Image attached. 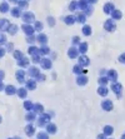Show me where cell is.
<instances>
[{"mask_svg": "<svg viewBox=\"0 0 125 139\" xmlns=\"http://www.w3.org/2000/svg\"><path fill=\"white\" fill-rule=\"evenodd\" d=\"M50 114H46V113H43L41 115L39 116V119H38V125L39 127H45L46 124H49L50 123Z\"/></svg>", "mask_w": 125, "mask_h": 139, "instance_id": "6da1fadb", "label": "cell"}, {"mask_svg": "<svg viewBox=\"0 0 125 139\" xmlns=\"http://www.w3.org/2000/svg\"><path fill=\"white\" fill-rule=\"evenodd\" d=\"M21 18H23V21L25 24H31L35 21V15L31 12H25L24 14H21Z\"/></svg>", "mask_w": 125, "mask_h": 139, "instance_id": "7a4b0ae2", "label": "cell"}, {"mask_svg": "<svg viewBox=\"0 0 125 139\" xmlns=\"http://www.w3.org/2000/svg\"><path fill=\"white\" fill-rule=\"evenodd\" d=\"M21 30L26 34V36H28V35H34V33H35L34 26H33L31 24H25L24 23L23 25H21Z\"/></svg>", "mask_w": 125, "mask_h": 139, "instance_id": "3957f363", "label": "cell"}, {"mask_svg": "<svg viewBox=\"0 0 125 139\" xmlns=\"http://www.w3.org/2000/svg\"><path fill=\"white\" fill-rule=\"evenodd\" d=\"M78 60H79V65H81L83 68H84V66H88V65L90 64V60H89V58L86 57L85 54H81L80 57H78Z\"/></svg>", "mask_w": 125, "mask_h": 139, "instance_id": "277c9868", "label": "cell"}, {"mask_svg": "<svg viewBox=\"0 0 125 139\" xmlns=\"http://www.w3.org/2000/svg\"><path fill=\"white\" fill-rule=\"evenodd\" d=\"M40 65H41V68L44 70H48V69H51V65H53V63H51L50 59L48 58H44L40 60Z\"/></svg>", "mask_w": 125, "mask_h": 139, "instance_id": "5b68a950", "label": "cell"}, {"mask_svg": "<svg viewBox=\"0 0 125 139\" xmlns=\"http://www.w3.org/2000/svg\"><path fill=\"white\" fill-rule=\"evenodd\" d=\"M68 57L70 59H76L79 57V50H78L75 46H71V48L68 50Z\"/></svg>", "mask_w": 125, "mask_h": 139, "instance_id": "8992f818", "label": "cell"}, {"mask_svg": "<svg viewBox=\"0 0 125 139\" xmlns=\"http://www.w3.org/2000/svg\"><path fill=\"white\" fill-rule=\"evenodd\" d=\"M73 73H74V74H76V75H81V74H84V75H85L86 73H88V70L84 69L81 65H79V64H78V65H75L74 68H73Z\"/></svg>", "mask_w": 125, "mask_h": 139, "instance_id": "52a82bcc", "label": "cell"}, {"mask_svg": "<svg viewBox=\"0 0 125 139\" xmlns=\"http://www.w3.org/2000/svg\"><path fill=\"white\" fill-rule=\"evenodd\" d=\"M104 29L108 30V31H114V30H115V23H114L111 19L106 20V21L104 23Z\"/></svg>", "mask_w": 125, "mask_h": 139, "instance_id": "ba28073f", "label": "cell"}, {"mask_svg": "<svg viewBox=\"0 0 125 139\" xmlns=\"http://www.w3.org/2000/svg\"><path fill=\"white\" fill-rule=\"evenodd\" d=\"M88 76H85L84 74H81V75H78V78H76V84L78 85H80V87H83V85H86L88 84Z\"/></svg>", "mask_w": 125, "mask_h": 139, "instance_id": "9c48e42d", "label": "cell"}, {"mask_svg": "<svg viewBox=\"0 0 125 139\" xmlns=\"http://www.w3.org/2000/svg\"><path fill=\"white\" fill-rule=\"evenodd\" d=\"M28 74H29V76H30L31 79H33V78L35 79V78H36V76H38V75L40 74V70L38 69L36 66H30V68H29Z\"/></svg>", "mask_w": 125, "mask_h": 139, "instance_id": "30bf717a", "label": "cell"}, {"mask_svg": "<svg viewBox=\"0 0 125 139\" xmlns=\"http://www.w3.org/2000/svg\"><path fill=\"white\" fill-rule=\"evenodd\" d=\"M56 125L54 124V123H49V124H46L45 125V130H46V133L48 134H55L56 133Z\"/></svg>", "mask_w": 125, "mask_h": 139, "instance_id": "8fae6325", "label": "cell"}, {"mask_svg": "<svg viewBox=\"0 0 125 139\" xmlns=\"http://www.w3.org/2000/svg\"><path fill=\"white\" fill-rule=\"evenodd\" d=\"M15 75H16V80L19 81V83H20V84H23L24 81H25V75H26V73H25V71H24V70H18L16 71V74H15Z\"/></svg>", "mask_w": 125, "mask_h": 139, "instance_id": "7c38bea8", "label": "cell"}, {"mask_svg": "<svg viewBox=\"0 0 125 139\" xmlns=\"http://www.w3.org/2000/svg\"><path fill=\"white\" fill-rule=\"evenodd\" d=\"M25 84H26V89H28V90H35V89H36V80H35V79L25 80Z\"/></svg>", "mask_w": 125, "mask_h": 139, "instance_id": "4fadbf2b", "label": "cell"}, {"mask_svg": "<svg viewBox=\"0 0 125 139\" xmlns=\"http://www.w3.org/2000/svg\"><path fill=\"white\" fill-rule=\"evenodd\" d=\"M9 26H10V23H9L8 19H1L0 20V30L1 31H8Z\"/></svg>", "mask_w": 125, "mask_h": 139, "instance_id": "5bb4252c", "label": "cell"}, {"mask_svg": "<svg viewBox=\"0 0 125 139\" xmlns=\"http://www.w3.org/2000/svg\"><path fill=\"white\" fill-rule=\"evenodd\" d=\"M121 89H123V87H121V84H120V83L114 81L113 84H111V90H113L114 93H116L119 97H120V93H121Z\"/></svg>", "mask_w": 125, "mask_h": 139, "instance_id": "9a60e30c", "label": "cell"}, {"mask_svg": "<svg viewBox=\"0 0 125 139\" xmlns=\"http://www.w3.org/2000/svg\"><path fill=\"white\" fill-rule=\"evenodd\" d=\"M36 41H39L41 45H46L48 44V36L43 33H39V35L36 36Z\"/></svg>", "mask_w": 125, "mask_h": 139, "instance_id": "2e32d148", "label": "cell"}, {"mask_svg": "<svg viewBox=\"0 0 125 139\" xmlns=\"http://www.w3.org/2000/svg\"><path fill=\"white\" fill-rule=\"evenodd\" d=\"M78 8H79L80 10H84V12H86L90 6H89V3L86 1V0H79L78 1Z\"/></svg>", "mask_w": 125, "mask_h": 139, "instance_id": "e0dca14e", "label": "cell"}, {"mask_svg": "<svg viewBox=\"0 0 125 139\" xmlns=\"http://www.w3.org/2000/svg\"><path fill=\"white\" fill-rule=\"evenodd\" d=\"M101 108L104 110H106V112H110L113 109V102L111 100H104L101 103Z\"/></svg>", "mask_w": 125, "mask_h": 139, "instance_id": "ac0fdd59", "label": "cell"}, {"mask_svg": "<svg viewBox=\"0 0 125 139\" xmlns=\"http://www.w3.org/2000/svg\"><path fill=\"white\" fill-rule=\"evenodd\" d=\"M16 94L20 99H25L28 97V89H26V88H20V89L16 90Z\"/></svg>", "mask_w": 125, "mask_h": 139, "instance_id": "d6986e66", "label": "cell"}, {"mask_svg": "<svg viewBox=\"0 0 125 139\" xmlns=\"http://www.w3.org/2000/svg\"><path fill=\"white\" fill-rule=\"evenodd\" d=\"M29 64H30V60H29L28 58H25V57H23L20 60H18V65H19L20 68H28Z\"/></svg>", "mask_w": 125, "mask_h": 139, "instance_id": "ffe728a7", "label": "cell"}, {"mask_svg": "<svg viewBox=\"0 0 125 139\" xmlns=\"http://www.w3.org/2000/svg\"><path fill=\"white\" fill-rule=\"evenodd\" d=\"M5 93L8 94V95H14V94H16V88L14 87V85H12V84H9V85H6L5 87Z\"/></svg>", "mask_w": 125, "mask_h": 139, "instance_id": "44dd1931", "label": "cell"}, {"mask_svg": "<svg viewBox=\"0 0 125 139\" xmlns=\"http://www.w3.org/2000/svg\"><path fill=\"white\" fill-rule=\"evenodd\" d=\"M33 112L35 114H43L44 113V107L40 104V103H35L34 107H33Z\"/></svg>", "mask_w": 125, "mask_h": 139, "instance_id": "7402d4cb", "label": "cell"}, {"mask_svg": "<svg viewBox=\"0 0 125 139\" xmlns=\"http://www.w3.org/2000/svg\"><path fill=\"white\" fill-rule=\"evenodd\" d=\"M25 133H26L28 137H33L35 133V127L33 124H28V125L25 127Z\"/></svg>", "mask_w": 125, "mask_h": 139, "instance_id": "603a6c76", "label": "cell"}, {"mask_svg": "<svg viewBox=\"0 0 125 139\" xmlns=\"http://www.w3.org/2000/svg\"><path fill=\"white\" fill-rule=\"evenodd\" d=\"M75 21H76V18L74 15H68V16L64 18V23L66 25H74Z\"/></svg>", "mask_w": 125, "mask_h": 139, "instance_id": "cb8c5ba5", "label": "cell"}, {"mask_svg": "<svg viewBox=\"0 0 125 139\" xmlns=\"http://www.w3.org/2000/svg\"><path fill=\"white\" fill-rule=\"evenodd\" d=\"M24 109L26 110V112H33V107H34V103L31 102V100H25L24 102Z\"/></svg>", "mask_w": 125, "mask_h": 139, "instance_id": "d4e9b609", "label": "cell"}, {"mask_svg": "<svg viewBox=\"0 0 125 139\" xmlns=\"http://www.w3.org/2000/svg\"><path fill=\"white\" fill-rule=\"evenodd\" d=\"M35 118H36V114H35L34 112H28L26 115H25V120L29 123H33L35 120Z\"/></svg>", "mask_w": 125, "mask_h": 139, "instance_id": "484cf974", "label": "cell"}, {"mask_svg": "<svg viewBox=\"0 0 125 139\" xmlns=\"http://www.w3.org/2000/svg\"><path fill=\"white\" fill-rule=\"evenodd\" d=\"M108 79L111 81H116L118 80V73L115 70H109L108 71Z\"/></svg>", "mask_w": 125, "mask_h": 139, "instance_id": "4316f807", "label": "cell"}, {"mask_svg": "<svg viewBox=\"0 0 125 139\" xmlns=\"http://www.w3.org/2000/svg\"><path fill=\"white\" fill-rule=\"evenodd\" d=\"M113 10H114V4L106 3V4L104 5V13H105V14H111Z\"/></svg>", "mask_w": 125, "mask_h": 139, "instance_id": "83f0119b", "label": "cell"}, {"mask_svg": "<svg viewBox=\"0 0 125 139\" xmlns=\"http://www.w3.org/2000/svg\"><path fill=\"white\" fill-rule=\"evenodd\" d=\"M10 10H12V15L14 18H20L21 16V9H20V8H13V9H10Z\"/></svg>", "mask_w": 125, "mask_h": 139, "instance_id": "f1b7e54d", "label": "cell"}, {"mask_svg": "<svg viewBox=\"0 0 125 139\" xmlns=\"http://www.w3.org/2000/svg\"><path fill=\"white\" fill-rule=\"evenodd\" d=\"M39 54L40 55H48V54H50V49L46 45H41L39 48Z\"/></svg>", "mask_w": 125, "mask_h": 139, "instance_id": "f546056e", "label": "cell"}, {"mask_svg": "<svg viewBox=\"0 0 125 139\" xmlns=\"http://www.w3.org/2000/svg\"><path fill=\"white\" fill-rule=\"evenodd\" d=\"M108 93H109V90H108V88H106V87L100 85L99 89H98V94H99V95H101V97H106V95H108Z\"/></svg>", "mask_w": 125, "mask_h": 139, "instance_id": "4dcf8cb0", "label": "cell"}, {"mask_svg": "<svg viewBox=\"0 0 125 139\" xmlns=\"http://www.w3.org/2000/svg\"><path fill=\"white\" fill-rule=\"evenodd\" d=\"M75 18H76V21H79L80 24H84L86 21V15L84 14V13H79Z\"/></svg>", "mask_w": 125, "mask_h": 139, "instance_id": "1f68e13d", "label": "cell"}, {"mask_svg": "<svg viewBox=\"0 0 125 139\" xmlns=\"http://www.w3.org/2000/svg\"><path fill=\"white\" fill-rule=\"evenodd\" d=\"M18 25H15V24H10V26H9V29H8V33L10 35H15L18 33Z\"/></svg>", "mask_w": 125, "mask_h": 139, "instance_id": "d6a6232c", "label": "cell"}, {"mask_svg": "<svg viewBox=\"0 0 125 139\" xmlns=\"http://www.w3.org/2000/svg\"><path fill=\"white\" fill-rule=\"evenodd\" d=\"M9 10H10V8H9V3L4 1V3H1V4H0V13H8Z\"/></svg>", "mask_w": 125, "mask_h": 139, "instance_id": "836d02e7", "label": "cell"}, {"mask_svg": "<svg viewBox=\"0 0 125 139\" xmlns=\"http://www.w3.org/2000/svg\"><path fill=\"white\" fill-rule=\"evenodd\" d=\"M78 50H79V53H81V54H85V53L88 52V43H85V41H84V43H80Z\"/></svg>", "mask_w": 125, "mask_h": 139, "instance_id": "e575fe53", "label": "cell"}, {"mask_svg": "<svg viewBox=\"0 0 125 139\" xmlns=\"http://www.w3.org/2000/svg\"><path fill=\"white\" fill-rule=\"evenodd\" d=\"M81 31H83V34L84 35L89 36V35H91V26L90 25H84L83 29H81Z\"/></svg>", "mask_w": 125, "mask_h": 139, "instance_id": "d590c367", "label": "cell"}, {"mask_svg": "<svg viewBox=\"0 0 125 139\" xmlns=\"http://www.w3.org/2000/svg\"><path fill=\"white\" fill-rule=\"evenodd\" d=\"M28 53L30 55H34V54H39V48H36L34 45H30L28 49Z\"/></svg>", "mask_w": 125, "mask_h": 139, "instance_id": "8d00e7d4", "label": "cell"}, {"mask_svg": "<svg viewBox=\"0 0 125 139\" xmlns=\"http://www.w3.org/2000/svg\"><path fill=\"white\" fill-rule=\"evenodd\" d=\"M114 132V128L111 127V125H105L104 127V133L103 134H105V135H111Z\"/></svg>", "mask_w": 125, "mask_h": 139, "instance_id": "74e56055", "label": "cell"}, {"mask_svg": "<svg viewBox=\"0 0 125 139\" xmlns=\"http://www.w3.org/2000/svg\"><path fill=\"white\" fill-rule=\"evenodd\" d=\"M111 16H113L114 20H119V19H121V12H120V10H115V9H114L113 13H111Z\"/></svg>", "mask_w": 125, "mask_h": 139, "instance_id": "f35d334b", "label": "cell"}, {"mask_svg": "<svg viewBox=\"0 0 125 139\" xmlns=\"http://www.w3.org/2000/svg\"><path fill=\"white\" fill-rule=\"evenodd\" d=\"M13 57H14L15 60H20V59L24 57V54L20 52V50H14V52H13Z\"/></svg>", "mask_w": 125, "mask_h": 139, "instance_id": "ab89813d", "label": "cell"}, {"mask_svg": "<svg viewBox=\"0 0 125 139\" xmlns=\"http://www.w3.org/2000/svg\"><path fill=\"white\" fill-rule=\"evenodd\" d=\"M98 81H99V84H100V85H103V87H106L109 79H108V76H100Z\"/></svg>", "mask_w": 125, "mask_h": 139, "instance_id": "60d3db41", "label": "cell"}, {"mask_svg": "<svg viewBox=\"0 0 125 139\" xmlns=\"http://www.w3.org/2000/svg\"><path fill=\"white\" fill-rule=\"evenodd\" d=\"M34 30L41 33V30H43V23H40V21H34Z\"/></svg>", "mask_w": 125, "mask_h": 139, "instance_id": "b9f144b4", "label": "cell"}, {"mask_svg": "<svg viewBox=\"0 0 125 139\" xmlns=\"http://www.w3.org/2000/svg\"><path fill=\"white\" fill-rule=\"evenodd\" d=\"M18 8H20V9H26L28 8V1L26 0H19L18 1Z\"/></svg>", "mask_w": 125, "mask_h": 139, "instance_id": "7bdbcfd3", "label": "cell"}, {"mask_svg": "<svg viewBox=\"0 0 125 139\" xmlns=\"http://www.w3.org/2000/svg\"><path fill=\"white\" fill-rule=\"evenodd\" d=\"M41 58H40V54H34V55H31V62L34 64H39Z\"/></svg>", "mask_w": 125, "mask_h": 139, "instance_id": "ee69618b", "label": "cell"}, {"mask_svg": "<svg viewBox=\"0 0 125 139\" xmlns=\"http://www.w3.org/2000/svg\"><path fill=\"white\" fill-rule=\"evenodd\" d=\"M26 41H28L30 45H33L35 41H36V36H35V35H28V36H26Z\"/></svg>", "mask_w": 125, "mask_h": 139, "instance_id": "f6af8a7d", "label": "cell"}, {"mask_svg": "<svg viewBox=\"0 0 125 139\" xmlns=\"http://www.w3.org/2000/svg\"><path fill=\"white\" fill-rule=\"evenodd\" d=\"M36 139H49V134L46 132H40V133H38Z\"/></svg>", "mask_w": 125, "mask_h": 139, "instance_id": "bcb514c9", "label": "cell"}, {"mask_svg": "<svg viewBox=\"0 0 125 139\" xmlns=\"http://www.w3.org/2000/svg\"><path fill=\"white\" fill-rule=\"evenodd\" d=\"M78 9V3L76 1H71L70 4H69V10L70 12H75Z\"/></svg>", "mask_w": 125, "mask_h": 139, "instance_id": "7dc6e473", "label": "cell"}, {"mask_svg": "<svg viewBox=\"0 0 125 139\" xmlns=\"http://www.w3.org/2000/svg\"><path fill=\"white\" fill-rule=\"evenodd\" d=\"M35 80H36V81H45L46 80V76L44 75V74H41V73H40L39 75L35 78Z\"/></svg>", "mask_w": 125, "mask_h": 139, "instance_id": "c3c4849f", "label": "cell"}, {"mask_svg": "<svg viewBox=\"0 0 125 139\" xmlns=\"http://www.w3.org/2000/svg\"><path fill=\"white\" fill-rule=\"evenodd\" d=\"M48 24H49V26L53 28V26L55 25V19H54L53 16H48Z\"/></svg>", "mask_w": 125, "mask_h": 139, "instance_id": "681fc988", "label": "cell"}, {"mask_svg": "<svg viewBox=\"0 0 125 139\" xmlns=\"http://www.w3.org/2000/svg\"><path fill=\"white\" fill-rule=\"evenodd\" d=\"M6 43V35L5 34H0V46H3V44Z\"/></svg>", "mask_w": 125, "mask_h": 139, "instance_id": "f907efd6", "label": "cell"}, {"mask_svg": "<svg viewBox=\"0 0 125 139\" xmlns=\"http://www.w3.org/2000/svg\"><path fill=\"white\" fill-rule=\"evenodd\" d=\"M71 43H73V46L80 44V38H79V36H74V38H73V40H71Z\"/></svg>", "mask_w": 125, "mask_h": 139, "instance_id": "816d5d0a", "label": "cell"}, {"mask_svg": "<svg viewBox=\"0 0 125 139\" xmlns=\"http://www.w3.org/2000/svg\"><path fill=\"white\" fill-rule=\"evenodd\" d=\"M6 53V49L4 48V46H0V58H3L4 55H5Z\"/></svg>", "mask_w": 125, "mask_h": 139, "instance_id": "f5cc1de1", "label": "cell"}, {"mask_svg": "<svg viewBox=\"0 0 125 139\" xmlns=\"http://www.w3.org/2000/svg\"><path fill=\"white\" fill-rule=\"evenodd\" d=\"M119 62H120V63L125 64V54H123V55H120V57H119Z\"/></svg>", "mask_w": 125, "mask_h": 139, "instance_id": "db71d44e", "label": "cell"}, {"mask_svg": "<svg viewBox=\"0 0 125 139\" xmlns=\"http://www.w3.org/2000/svg\"><path fill=\"white\" fill-rule=\"evenodd\" d=\"M13 43H9V44H8V50H9V52H14V50H13Z\"/></svg>", "mask_w": 125, "mask_h": 139, "instance_id": "11a10c76", "label": "cell"}, {"mask_svg": "<svg viewBox=\"0 0 125 139\" xmlns=\"http://www.w3.org/2000/svg\"><path fill=\"white\" fill-rule=\"evenodd\" d=\"M96 139H106V135L105 134H99Z\"/></svg>", "mask_w": 125, "mask_h": 139, "instance_id": "9f6ffc18", "label": "cell"}, {"mask_svg": "<svg viewBox=\"0 0 125 139\" xmlns=\"http://www.w3.org/2000/svg\"><path fill=\"white\" fill-rule=\"evenodd\" d=\"M4 76H5V74H4V71H1V70H0V81H3V79H4Z\"/></svg>", "mask_w": 125, "mask_h": 139, "instance_id": "6f0895ef", "label": "cell"}, {"mask_svg": "<svg viewBox=\"0 0 125 139\" xmlns=\"http://www.w3.org/2000/svg\"><path fill=\"white\" fill-rule=\"evenodd\" d=\"M4 89H5V87H4V83H3V81H0V92H1V90H4Z\"/></svg>", "mask_w": 125, "mask_h": 139, "instance_id": "680465c9", "label": "cell"}, {"mask_svg": "<svg viewBox=\"0 0 125 139\" xmlns=\"http://www.w3.org/2000/svg\"><path fill=\"white\" fill-rule=\"evenodd\" d=\"M86 1H88V3H90V4H95L98 0H86Z\"/></svg>", "mask_w": 125, "mask_h": 139, "instance_id": "91938a15", "label": "cell"}, {"mask_svg": "<svg viewBox=\"0 0 125 139\" xmlns=\"http://www.w3.org/2000/svg\"><path fill=\"white\" fill-rule=\"evenodd\" d=\"M10 1H12V3H18L19 0H10Z\"/></svg>", "mask_w": 125, "mask_h": 139, "instance_id": "94428289", "label": "cell"}, {"mask_svg": "<svg viewBox=\"0 0 125 139\" xmlns=\"http://www.w3.org/2000/svg\"><path fill=\"white\" fill-rule=\"evenodd\" d=\"M121 139H125V134H124V135H123V137H121Z\"/></svg>", "mask_w": 125, "mask_h": 139, "instance_id": "6125c7cd", "label": "cell"}, {"mask_svg": "<svg viewBox=\"0 0 125 139\" xmlns=\"http://www.w3.org/2000/svg\"><path fill=\"white\" fill-rule=\"evenodd\" d=\"M1 120H3V118H1V115H0V123H1Z\"/></svg>", "mask_w": 125, "mask_h": 139, "instance_id": "be15d7a7", "label": "cell"}, {"mask_svg": "<svg viewBox=\"0 0 125 139\" xmlns=\"http://www.w3.org/2000/svg\"><path fill=\"white\" fill-rule=\"evenodd\" d=\"M8 139H15V138H8Z\"/></svg>", "mask_w": 125, "mask_h": 139, "instance_id": "e7e4bbea", "label": "cell"}, {"mask_svg": "<svg viewBox=\"0 0 125 139\" xmlns=\"http://www.w3.org/2000/svg\"><path fill=\"white\" fill-rule=\"evenodd\" d=\"M15 139H20V138H15Z\"/></svg>", "mask_w": 125, "mask_h": 139, "instance_id": "03108f58", "label": "cell"}, {"mask_svg": "<svg viewBox=\"0 0 125 139\" xmlns=\"http://www.w3.org/2000/svg\"><path fill=\"white\" fill-rule=\"evenodd\" d=\"M26 1H28V0H26Z\"/></svg>", "mask_w": 125, "mask_h": 139, "instance_id": "003e7915", "label": "cell"}]
</instances>
